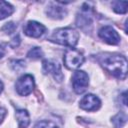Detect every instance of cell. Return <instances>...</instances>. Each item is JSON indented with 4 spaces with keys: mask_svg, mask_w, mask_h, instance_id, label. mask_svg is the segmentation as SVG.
I'll use <instances>...</instances> for the list:
<instances>
[{
    "mask_svg": "<svg viewBox=\"0 0 128 128\" xmlns=\"http://www.w3.org/2000/svg\"><path fill=\"white\" fill-rule=\"evenodd\" d=\"M100 65L114 77L125 79L127 74V60L123 55L116 53H100L96 57Z\"/></svg>",
    "mask_w": 128,
    "mask_h": 128,
    "instance_id": "cell-1",
    "label": "cell"
},
{
    "mask_svg": "<svg viewBox=\"0 0 128 128\" xmlns=\"http://www.w3.org/2000/svg\"><path fill=\"white\" fill-rule=\"evenodd\" d=\"M78 39H79V33L75 29L69 27L56 29L49 37V40L51 42L61 44L70 48L74 47L77 44Z\"/></svg>",
    "mask_w": 128,
    "mask_h": 128,
    "instance_id": "cell-2",
    "label": "cell"
},
{
    "mask_svg": "<svg viewBox=\"0 0 128 128\" xmlns=\"http://www.w3.org/2000/svg\"><path fill=\"white\" fill-rule=\"evenodd\" d=\"M63 61H64V65L68 69L74 70L79 68L84 63V56L80 51L70 48L65 52Z\"/></svg>",
    "mask_w": 128,
    "mask_h": 128,
    "instance_id": "cell-3",
    "label": "cell"
},
{
    "mask_svg": "<svg viewBox=\"0 0 128 128\" xmlns=\"http://www.w3.org/2000/svg\"><path fill=\"white\" fill-rule=\"evenodd\" d=\"M89 85L88 74L82 70H76L72 75V86L77 94H82L86 91Z\"/></svg>",
    "mask_w": 128,
    "mask_h": 128,
    "instance_id": "cell-4",
    "label": "cell"
},
{
    "mask_svg": "<svg viewBox=\"0 0 128 128\" xmlns=\"http://www.w3.org/2000/svg\"><path fill=\"white\" fill-rule=\"evenodd\" d=\"M16 91L21 96L29 95L34 88V78L30 74H25L21 76L15 83Z\"/></svg>",
    "mask_w": 128,
    "mask_h": 128,
    "instance_id": "cell-5",
    "label": "cell"
},
{
    "mask_svg": "<svg viewBox=\"0 0 128 128\" xmlns=\"http://www.w3.org/2000/svg\"><path fill=\"white\" fill-rule=\"evenodd\" d=\"M98 35L101 39H103L106 43L110 45H116L120 42V36L118 32L112 26L109 25H105L101 27L98 32Z\"/></svg>",
    "mask_w": 128,
    "mask_h": 128,
    "instance_id": "cell-6",
    "label": "cell"
},
{
    "mask_svg": "<svg viewBox=\"0 0 128 128\" xmlns=\"http://www.w3.org/2000/svg\"><path fill=\"white\" fill-rule=\"evenodd\" d=\"M42 70L44 74H52L55 80L61 82L63 80V73L61 66L53 60H44L42 63Z\"/></svg>",
    "mask_w": 128,
    "mask_h": 128,
    "instance_id": "cell-7",
    "label": "cell"
},
{
    "mask_svg": "<svg viewBox=\"0 0 128 128\" xmlns=\"http://www.w3.org/2000/svg\"><path fill=\"white\" fill-rule=\"evenodd\" d=\"M79 106L86 111H96L100 108L101 101L97 96L93 94H87L80 100Z\"/></svg>",
    "mask_w": 128,
    "mask_h": 128,
    "instance_id": "cell-8",
    "label": "cell"
},
{
    "mask_svg": "<svg viewBox=\"0 0 128 128\" xmlns=\"http://www.w3.org/2000/svg\"><path fill=\"white\" fill-rule=\"evenodd\" d=\"M23 30L27 36L33 37V38H38L45 32L46 28L44 25H42L41 23H38L36 21H28L24 25Z\"/></svg>",
    "mask_w": 128,
    "mask_h": 128,
    "instance_id": "cell-9",
    "label": "cell"
},
{
    "mask_svg": "<svg viewBox=\"0 0 128 128\" xmlns=\"http://www.w3.org/2000/svg\"><path fill=\"white\" fill-rule=\"evenodd\" d=\"M46 13H47V15L50 18H53V19H61V18L65 17L66 10L63 7L58 6L56 4H50L47 7V9H46Z\"/></svg>",
    "mask_w": 128,
    "mask_h": 128,
    "instance_id": "cell-10",
    "label": "cell"
},
{
    "mask_svg": "<svg viewBox=\"0 0 128 128\" xmlns=\"http://www.w3.org/2000/svg\"><path fill=\"white\" fill-rule=\"evenodd\" d=\"M16 119L18 121L19 128H26L30 123L29 113L25 109H18L16 111Z\"/></svg>",
    "mask_w": 128,
    "mask_h": 128,
    "instance_id": "cell-11",
    "label": "cell"
},
{
    "mask_svg": "<svg viewBox=\"0 0 128 128\" xmlns=\"http://www.w3.org/2000/svg\"><path fill=\"white\" fill-rule=\"evenodd\" d=\"M14 11L13 6L6 2V1H0V20L10 16Z\"/></svg>",
    "mask_w": 128,
    "mask_h": 128,
    "instance_id": "cell-12",
    "label": "cell"
},
{
    "mask_svg": "<svg viewBox=\"0 0 128 128\" xmlns=\"http://www.w3.org/2000/svg\"><path fill=\"white\" fill-rule=\"evenodd\" d=\"M127 6H128V2L127 1H114L112 3L113 10L118 14L126 13L127 12Z\"/></svg>",
    "mask_w": 128,
    "mask_h": 128,
    "instance_id": "cell-13",
    "label": "cell"
},
{
    "mask_svg": "<svg viewBox=\"0 0 128 128\" xmlns=\"http://www.w3.org/2000/svg\"><path fill=\"white\" fill-rule=\"evenodd\" d=\"M27 56H28V58H30V59H32V60H38V59H40V58L43 57V52H42L41 48H39V47H34V48H32V49L27 53Z\"/></svg>",
    "mask_w": 128,
    "mask_h": 128,
    "instance_id": "cell-14",
    "label": "cell"
},
{
    "mask_svg": "<svg viewBox=\"0 0 128 128\" xmlns=\"http://www.w3.org/2000/svg\"><path fill=\"white\" fill-rule=\"evenodd\" d=\"M34 128H58V126L52 121L43 120V121H40V122L36 123Z\"/></svg>",
    "mask_w": 128,
    "mask_h": 128,
    "instance_id": "cell-15",
    "label": "cell"
},
{
    "mask_svg": "<svg viewBox=\"0 0 128 128\" xmlns=\"http://www.w3.org/2000/svg\"><path fill=\"white\" fill-rule=\"evenodd\" d=\"M10 64H11V67L13 68V70H15V71H19L25 67V63L22 60H13L10 62Z\"/></svg>",
    "mask_w": 128,
    "mask_h": 128,
    "instance_id": "cell-16",
    "label": "cell"
},
{
    "mask_svg": "<svg viewBox=\"0 0 128 128\" xmlns=\"http://www.w3.org/2000/svg\"><path fill=\"white\" fill-rule=\"evenodd\" d=\"M113 122L115 123V125H116L118 128H120V127H122V126L124 125V123L126 122V117H125V115H123V114H118V115L114 118Z\"/></svg>",
    "mask_w": 128,
    "mask_h": 128,
    "instance_id": "cell-17",
    "label": "cell"
},
{
    "mask_svg": "<svg viewBox=\"0 0 128 128\" xmlns=\"http://www.w3.org/2000/svg\"><path fill=\"white\" fill-rule=\"evenodd\" d=\"M15 24L13 23V22H9V23H6L5 24V26L2 28L3 29V31H5L6 33H12L13 31H14V29H15Z\"/></svg>",
    "mask_w": 128,
    "mask_h": 128,
    "instance_id": "cell-18",
    "label": "cell"
},
{
    "mask_svg": "<svg viewBox=\"0 0 128 128\" xmlns=\"http://www.w3.org/2000/svg\"><path fill=\"white\" fill-rule=\"evenodd\" d=\"M19 43H20V38H19V36L17 35V36H15V37L12 39L10 45H11L12 47H17V46L19 45Z\"/></svg>",
    "mask_w": 128,
    "mask_h": 128,
    "instance_id": "cell-19",
    "label": "cell"
},
{
    "mask_svg": "<svg viewBox=\"0 0 128 128\" xmlns=\"http://www.w3.org/2000/svg\"><path fill=\"white\" fill-rule=\"evenodd\" d=\"M5 116H6V109L0 107V123L3 121V119H4Z\"/></svg>",
    "mask_w": 128,
    "mask_h": 128,
    "instance_id": "cell-20",
    "label": "cell"
},
{
    "mask_svg": "<svg viewBox=\"0 0 128 128\" xmlns=\"http://www.w3.org/2000/svg\"><path fill=\"white\" fill-rule=\"evenodd\" d=\"M5 55V48L3 47V45L0 44V58H2Z\"/></svg>",
    "mask_w": 128,
    "mask_h": 128,
    "instance_id": "cell-21",
    "label": "cell"
},
{
    "mask_svg": "<svg viewBox=\"0 0 128 128\" xmlns=\"http://www.w3.org/2000/svg\"><path fill=\"white\" fill-rule=\"evenodd\" d=\"M3 91V83L0 81V93Z\"/></svg>",
    "mask_w": 128,
    "mask_h": 128,
    "instance_id": "cell-22",
    "label": "cell"
}]
</instances>
